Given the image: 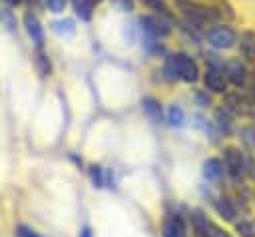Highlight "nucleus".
<instances>
[{"instance_id": "6ab92c4d", "label": "nucleus", "mask_w": 255, "mask_h": 237, "mask_svg": "<svg viewBox=\"0 0 255 237\" xmlns=\"http://www.w3.org/2000/svg\"><path fill=\"white\" fill-rule=\"evenodd\" d=\"M40 2H42L44 10H48L52 14H64L70 0H40Z\"/></svg>"}, {"instance_id": "bb28decb", "label": "nucleus", "mask_w": 255, "mask_h": 237, "mask_svg": "<svg viewBox=\"0 0 255 237\" xmlns=\"http://www.w3.org/2000/svg\"><path fill=\"white\" fill-rule=\"evenodd\" d=\"M78 237H94V235H92V229H90V227H84Z\"/></svg>"}, {"instance_id": "9d476101", "label": "nucleus", "mask_w": 255, "mask_h": 237, "mask_svg": "<svg viewBox=\"0 0 255 237\" xmlns=\"http://www.w3.org/2000/svg\"><path fill=\"white\" fill-rule=\"evenodd\" d=\"M161 235L163 237H185V223H183V219L179 215H175V213L165 215L163 225H161Z\"/></svg>"}, {"instance_id": "393cba45", "label": "nucleus", "mask_w": 255, "mask_h": 237, "mask_svg": "<svg viewBox=\"0 0 255 237\" xmlns=\"http://www.w3.org/2000/svg\"><path fill=\"white\" fill-rule=\"evenodd\" d=\"M241 133H243V139L255 149V127H245Z\"/></svg>"}, {"instance_id": "dca6fc26", "label": "nucleus", "mask_w": 255, "mask_h": 237, "mask_svg": "<svg viewBox=\"0 0 255 237\" xmlns=\"http://www.w3.org/2000/svg\"><path fill=\"white\" fill-rule=\"evenodd\" d=\"M191 219H193L195 237H211V233H209V221H207V217L201 211H195Z\"/></svg>"}, {"instance_id": "1a4fd4ad", "label": "nucleus", "mask_w": 255, "mask_h": 237, "mask_svg": "<svg viewBox=\"0 0 255 237\" xmlns=\"http://www.w3.org/2000/svg\"><path fill=\"white\" fill-rule=\"evenodd\" d=\"M135 2H139L143 8H147V10L153 12V14H159V16H163V18L171 20V22H177L175 10H173V6H171L167 0H135Z\"/></svg>"}, {"instance_id": "9b49d317", "label": "nucleus", "mask_w": 255, "mask_h": 237, "mask_svg": "<svg viewBox=\"0 0 255 237\" xmlns=\"http://www.w3.org/2000/svg\"><path fill=\"white\" fill-rule=\"evenodd\" d=\"M141 112H143L145 118H149L153 123H159V121L163 119L161 104H159L153 96H145V98H141Z\"/></svg>"}, {"instance_id": "5701e85b", "label": "nucleus", "mask_w": 255, "mask_h": 237, "mask_svg": "<svg viewBox=\"0 0 255 237\" xmlns=\"http://www.w3.org/2000/svg\"><path fill=\"white\" fill-rule=\"evenodd\" d=\"M16 235H18V237H42L38 231L30 229V227H26V225H18V227H16Z\"/></svg>"}, {"instance_id": "f03ea898", "label": "nucleus", "mask_w": 255, "mask_h": 237, "mask_svg": "<svg viewBox=\"0 0 255 237\" xmlns=\"http://www.w3.org/2000/svg\"><path fill=\"white\" fill-rule=\"evenodd\" d=\"M203 38L213 50H231L237 46V30L227 22H215L205 28Z\"/></svg>"}, {"instance_id": "7ed1b4c3", "label": "nucleus", "mask_w": 255, "mask_h": 237, "mask_svg": "<svg viewBox=\"0 0 255 237\" xmlns=\"http://www.w3.org/2000/svg\"><path fill=\"white\" fill-rule=\"evenodd\" d=\"M173 24L171 20L159 16V14H153V12H147V14H141L139 16V28L145 36H153V38H167L171 32H173Z\"/></svg>"}, {"instance_id": "a878e982", "label": "nucleus", "mask_w": 255, "mask_h": 237, "mask_svg": "<svg viewBox=\"0 0 255 237\" xmlns=\"http://www.w3.org/2000/svg\"><path fill=\"white\" fill-rule=\"evenodd\" d=\"M209 233H211V237H231L227 231H223L221 227H217V225L211 223V221H209Z\"/></svg>"}, {"instance_id": "20e7f679", "label": "nucleus", "mask_w": 255, "mask_h": 237, "mask_svg": "<svg viewBox=\"0 0 255 237\" xmlns=\"http://www.w3.org/2000/svg\"><path fill=\"white\" fill-rule=\"evenodd\" d=\"M22 26L30 38V42L34 44L36 50H44L46 48V32H44V26L40 22V18L32 12V10H26L24 16H22Z\"/></svg>"}, {"instance_id": "6e6552de", "label": "nucleus", "mask_w": 255, "mask_h": 237, "mask_svg": "<svg viewBox=\"0 0 255 237\" xmlns=\"http://www.w3.org/2000/svg\"><path fill=\"white\" fill-rule=\"evenodd\" d=\"M237 46L239 54L247 62H255V32L253 30H243L237 34Z\"/></svg>"}, {"instance_id": "ddd939ff", "label": "nucleus", "mask_w": 255, "mask_h": 237, "mask_svg": "<svg viewBox=\"0 0 255 237\" xmlns=\"http://www.w3.org/2000/svg\"><path fill=\"white\" fill-rule=\"evenodd\" d=\"M70 4H72V10H74V14H76V18L80 22H90L94 18L96 8L90 6L88 2H84V0H70Z\"/></svg>"}, {"instance_id": "b1692460", "label": "nucleus", "mask_w": 255, "mask_h": 237, "mask_svg": "<svg viewBox=\"0 0 255 237\" xmlns=\"http://www.w3.org/2000/svg\"><path fill=\"white\" fill-rule=\"evenodd\" d=\"M90 175H92V181H94V185H98V187H102V185H104V177H102V167H92Z\"/></svg>"}, {"instance_id": "f257e3e1", "label": "nucleus", "mask_w": 255, "mask_h": 237, "mask_svg": "<svg viewBox=\"0 0 255 237\" xmlns=\"http://www.w3.org/2000/svg\"><path fill=\"white\" fill-rule=\"evenodd\" d=\"M161 74L169 82L181 80L185 84H195L199 80V74L201 72H199L197 62L189 54H185V52H173V54H167L165 56Z\"/></svg>"}, {"instance_id": "f8f14e48", "label": "nucleus", "mask_w": 255, "mask_h": 237, "mask_svg": "<svg viewBox=\"0 0 255 237\" xmlns=\"http://www.w3.org/2000/svg\"><path fill=\"white\" fill-rule=\"evenodd\" d=\"M225 165L217 159V157H209L205 163H203V175H205V179H209V181H217L221 175H223V169Z\"/></svg>"}, {"instance_id": "39448f33", "label": "nucleus", "mask_w": 255, "mask_h": 237, "mask_svg": "<svg viewBox=\"0 0 255 237\" xmlns=\"http://www.w3.org/2000/svg\"><path fill=\"white\" fill-rule=\"evenodd\" d=\"M223 165L229 175L235 179H241L247 173V155L237 147H225L223 149Z\"/></svg>"}, {"instance_id": "a211bd4d", "label": "nucleus", "mask_w": 255, "mask_h": 237, "mask_svg": "<svg viewBox=\"0 0 255 237\" xmlns=\"http://www.w3.org/2000/svg\"><path fill=\"white\" fill-rule=\"evenodd\" d=\"M0 22L8 28V30H16V14H14V8H10V6H0Z\"/></svg>"}, {"instance_id": "cd10ccee", "label": "nucleus", "mask_w": 255, "mask_h": 237, "mask_svg": "<svg viewBox=\"0 0 255 237\" xmlns=\"http://www.w3.org/2000/svg\"><path fill=\"white\" fill-rule=\"evenodd\" d=\"M197 100H199V102H201V104H205V106H207V104H209V96H203V94H201V92H197Z\"/></svg>"}, {"instance_id": "f3484780", "label": "nucleus", "mask_w": 255, "mask_h": 237, "mask_svg": "<svg viewBox=\"0 0 255 237\" xmlns=\"http://www.w3.org/2000/svg\"><path fill=\"white\" fill-rule=\"evenodd\" d=\"M34 64H36V68H38V72L42 76H50L52 74V62H50V58H48V54L44 50H36Z\"/></svg>"}, {"instance_id": "423d86ee", "label": "nucleus", "mask_w": 255, "mask_h": 237, "mask_svg": "<svg viewBox=\"0 0 255 237\" xmlns=\"http://www.w3.org/2000/svg\"><path fill=\"white\" fill-rule=\"evenodd\" d=\"M201 80H203L205 90H209L211 94H227V84L229 82H227L223 70L207 66V70L201 74Z\"/></svg>"}, {"instance_id": "aec40b11", "label": "nucleus", "mask_w": 255, "mask_h": 237, "mask_svg": "<svg viewBox=\"0 0 255 237\" xmlns=\"http://www.w3.org/2000/svg\"><path fill=\"white\" fill-rule=\"evenodd\" d=\"M167 121L171 125H181L183 123V110L179 106H171L167 112Z\"/></svg>"}, {"instance_id": "0eeeda50", "label": "nucleus", "mask_w": 255, "mask_h": 237, "mask_svg": "<svg viewBox=\"0 0 255 237\" xmlns=\"http://www.w3.org/2000/svg\"><path fill=\"white\" fill-rule=\"evenodd\" d=\"M225 78L231 86L235 88H243L247 84V78H249V72L245 68V64L239 60V58H231L225 62Z\"/></svg>"}, {"instance_id": "2eb2a0df", "label": "nucleus", "mask_w": 255, "mask_h": 237, "mask_svg": "<svg viewBox=\"0 0 255 237\" xmlns=\"http://www.w3.org/2000/svg\"><path fill=\"white\" fill-rule=\"evenodd\" d=\"M50 28H52V32H56V34L62 36V38H70V36H74V32H76L74 20H70V18L54 20V22L50 24Z\"/></svg>"}, {"instance_id": "c85d7f7f", "label": "nucleus", "mask_w": 255, "mask_h": 237, "mask_svg": "<svg viewBox=\"0 0 255 237\" xmlns=\"http://www.w3.org/2000/svg\"><path fill=\"white\" fill-rule=\"evenodd\" d=\"M201 2H207V4H213V6H215V4H219L221 0H201Z\"/></svg>"}, {"instance_id": "4468645a", "label": "nucleus", "mask_w": 255, "mask_h": 237, "mask_svg": "<svg viewBox=\"0 0 255 237\" xmlns=\"http://www.w3.org/2000/svg\"><path fill=\"white\" fill-rule=\"evenodd\" d=\"M215 211H217V215H219L221 219H225V221H235V217H237V211H235L233 203H231L229 199H225V197H219V199L215 201Z\"/></svg>"}, {"instance_id": "412c9836", "label": "nucleus", "mask_w": 255, "mask_h": 237, "mask_svg": "<svg viewBox=\"0 0 255 237\" xmlns=\"http://www.w3.org/2000/svg\"><path fill=\"white\" fill-rule=\"evenodd\" d=\"M235 231H237L241 237H255V227H253L249 221H237V223H235Z\"/></svg>"}, {"instance_id": "4be33fe9", "label": "nucleus", "mask_w": 255, "mask_h": 237, "mask_svg": "<svg viewBox=\"0 0 255 237\" xmlns=\"http://www.w3.org/2000/svg\"><path fill=\"white\" fill-rule=\"evenodd\" d=\"M116 8H120V10H124V12H131L133 10V6H135V0H110Z\"/></svg>"}]
</instances>
